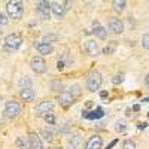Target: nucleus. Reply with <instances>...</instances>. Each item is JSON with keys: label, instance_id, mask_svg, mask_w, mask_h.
<instances>
[{"label": "nucleus", "instance_id": "obj_1", "mask_svg": "<svg viewBox=\"0 0 149 149\" xmlns=\"http://www.w3.org/2000/svg\"><path fill=\"white\" fill-rule=\"evenodd\" d=\"M6 14L9 18L19 19L24 14V3L22 0H9L6 5Z\"/></svg>", "mask_w": 149, "mask_h": 149}, {"label": "nucleus", "instance_id": "obj_2", "mask_svg": "<svg viewBox=\"0 0 149 149\" xmlns=\"http://www.w3.org/2000/svg\"><path fill=\"white\" fill-rule=\"evenodd\" d=\"M22 43V37L18 33H12L5 37V49L6 51H15Z\"/></svg>", "mask_w": 149, "mask_h": 149}, {"label": "nucleus", "instance_id": "obj_3", "mask_svg": "<svg viewBox=\"0 0 149 149\" xmlns=\"http://www.w3.org/2000/svg\"><path fill=\"white\" fill-rule=\"evenodd\" d=\"M102 82H103L102 74L98 72H93L88 76V79H86V88H88V91L94 93V91H97L102 86Z\"/></svg>", "mask_w": 149, "mask_h": 149}, {"label": "nucleus", "instance_id": "obj_4", "mask_svg": "<svg viewBox=\"0 0 149 149\" xmlns=\"http://www.w3.org/2000/svg\"><path fill=\"white\" fill-rule=\"evenodd\" d=\"M36 12H37V15H39L40 19H43V21L49 19V17H51V3L48 0H42V2L37 3Z\"/></svg>", "mask_w": 149, "mask_h": 149}, {"label": "nucleus", "instance_id": "obj_5", "mask_svg": "<svg viewBox=\"0 0 149 149\" xmlns=\"http://www.w3.org/2000/svg\"><path fill=\"white\" fill-rule=\"evenodd\" d=\"M52 107H54V104H52L51 100H43V102H40L39 104L36 106L34 115H36V116H45L48 112L52 110Z\"/></svg>", "mask_w": 149, "mask_h": 149}, {"label": "nucleus", "instance_id": "obj_6", "mask_svg": "<svg viewBox=\"0 0 149 149\" xmlns=\"http://www.w3.org/2000/svg\"><path fill=\"white\" fill-rule=\"evenodd\" d=\"M107 27L109 30L113 33V34H121L124 31V24L119 18H115V17H110L107 19Z\"/></svg>", "mask_w": 149, "mask_h": 149}, {"label": "nucleus", "instance_id": "obj_7", "mask_svg": "<svg viewBox=\"0 0 149 149\" xmlns=\"http://www.w3.org/2000/svg\"><path fill=\"white\" fill-rule=\"evenodd\" d=\"M18 113H19V104L17 103V102H6V104H5V115L8 116V118H15V116H18Z\"/></svg>", "mask_w": 149, "mask_h": 149}, {"label": "nucleus", "instance_id": "obj_8", "mask_svg": "<svg viewBox=\"0 0 149 149\" xmlns=\"http://www.w3.org/2000/svg\"><path fill=\"white\" fill-rule=\"evenodd\" d=\"M30 66H31L33 72H36V73H45L46 72V63L42 57H34L31 60Z\"/></svg>", "mask_w": 149, "mask_h": 149}, {"label": "nucleus", "instance_id": "obj_9", "mask_svg": "<svg viewBox=\"0 0 149 149\" xmlns=\"http://www.w3.org/2000/svg\"><path fill=\"white\" fill-rule=\"evenodd\" d=\"M102 146H103V139L98 134H94L88 139V142L85 145V149H102Z\"/></svg>", "mask_w": 149, "mask_h": 149}, {"label": "nucleus", "instance_id": "obj_10", "mask_svg": "<svg viewBox=\"0 0 149 149\" xmlns=\"http://www.w3.org/2000/svg\"><path fill=\"white\" fill-rule=\"evenodd\" d=\"M74 97L70 91H63L60 94V104L61 106H64V107H69V106H72L73 103H74Z\"/></svg>", "mask_w": 149, "mask_h": 149}, {"label": "nucleus", "instance_id": "obj_11", "mask_svg": "<svg viewBox=\"0 0 149 149\" xmlns=\"http://www.w3.org/2000/svg\"><path fill=\"white\" fill-rule=\"evenodd\" d=\"M85 51L91 57H95V55H98V52H100V48H98V43L94 39H88L85 42Z\"/></svg>", "mask_w": 149, "mask_h": 149}, {"label": "nucleus", "instance_id": "obj_12", "mask_svg": "<svg viewBox=\"0 0 149 149\" xmlns=\"http://www.w3.org/2000/svg\"><path fill=\"white\" fill-rule=\"evenodd\" d=\"M34 46H36V49H37V52L43 54V55H49V54H52V51H54L52 45H51V43H46V42H43V40L34 43Z\"/></svg>", "mask_w": 149, "mask_h": 149}, {"label": "nucleus", "instance_id": "obj_13", "mask_svg": "<svg viewBox=\"0 0 149 149\" xmlns=\"http://www.w3.org/2000/svg\"><path fill=\"white\" fill-rule=\"evenodd\" d=\"M19 97L24 102H33V98H34L33 86H22V88L19 90Z\"/></svg>", "mask_w": 149, "mask_h": 149}, {"label": "nucleus", "instance_id": "obj_14", "mask_svg": "<svg viewBox=\"0 0 149 149\" xmlns=\"http://www.w3.org/2000/svg\"><path fill=\"white\" fill-rule=\"evenodd\" d=\"M51 12L58 19H61L64 17V14H66V8L61 3H58V2H54V3H51Z\"/></svg>", "mask_w": 149, "mask_h": 149}, {"label": "nucleus", "instance_id": "obj_15", "mask_svg": "<svg viewBox=\"0 0 149 149\" xmlns=\"http://www.w3.org/2000/svg\"><path fill=\"white\" fill-rule=\"evenodd\" d=\"M104 115V112H103V109L102 107H97L95 110H93V112H84L82 113V116L84 118H86V119H97V118H102Z\"/></svg>", "mask_w": 149, "mask_h": 149}, {"label": "nucleus", "instance_id": "obj_16", "mask_svg": "<svg viewBox=\"0 0 149 149\" xmlns=\"http://www.w3.org/2000/svg\"><path fill=\"white\" fill-rule=\"evenodd\" d=\"M30 149H43V145H42V139H40V136H37V134H31V137H30Z\"/></svg>", "mask_w": 149, "mask_h": 149}, {"label": "nucleus", "instance_id": "obj_17", "mask_svg": "<svg viewBox=\"0 0 149 149\" xmlns=\"http://www.w3.org/2000/svg\"><path fill=\"white\" fill-rule=\"evenodd\" d=\"M81 146V137L79 136H72L67 140V148L69 149H79Z\"/></svg>", "mask_w": 149, "mask_h": 149}, {"label": "nucleus", "instance_id": "obj_18", "mask_svg": "<svg viewBox=\"0 0 149 149\" xmlns=\"http://www.w3.org/2000/svg\"><path fill=\"white\" fill-rule=\"evenodd\" d=\"M94 34H95L97 37H100V39H104L106 34H107V30H106L104 27H102L98 22H95V24H94Z\"/></svg>", "mask_w": 149, "mask_h": 149}, {"label": "nucleus", "instance_id": "obj_19", "mask_svg": "<svg viewBox=\"0 0 149 149\" xmlns=\"http://www.w3.org/2000/svg\"><path fill=\"white\" fill-rule=\"evenodd\" d=\"M51 127H52V125H49V127H46V128L40 130V136H42V137H43L46 142H51V140H52V136H54V133H52Z\"/></svg>", "mask_w": 149, "mask_h": 149}, {"label": "nucleus", "instance_id": "obj_20", "mask_svg": "<svg viewBox=\"0 0 149 149\" xmlns=\"http://www.w3.org/2000/svg\"><path fill=\"white\" fill-rule=\"evenodd\" d=\"M17 146H18V149H30V140H27L26 137L19 136V137L17 139Z\"/></svg>", "mask_w": 149, "mask_h": 149}, {"label": "nucleus", "instance_id": "obj_21", "mask_svg": "<svg viewBox=\"0 0 149 149\" xmlns=\"http://www.w3.org/2000/svg\"><path fill=\"white\" fill-rule=\"evenodd\" d=\"M125 5H127L125 0H113V2H112V6H113V9L116 12H122L125 9Z\"/></svg>", "mask_w": 149, "mask_h": 149}, {"label": "nucleus", "instance_id": "obj_22", "mask_svg": "<svg viewBox=\"0 0 149 149\" xmlns=\"http://www.w3.org/2000/svg\"><path fill=\"white\" fill-rule=\"evenodd\" d=\"M115 130H116L118 133H124V131L127 130V122L124 121V119L116 121V124H115Z\"/></svg>", "mask_w": 149, "mask_h": 149}, {"label": "nucleus", "instance_id": "obj_23", "mask_svg": "<svg viewBox=\"0 0 149 149\" xmlns=\"http://www.w3.org/2000/svg\"><path fill=\"white\" fill-rule=\"evenodd\" d=\"M43 118H45V121H46L48 125H55V121H57V118H55V115L52 113V112H48V113H46Z\"/></svg>", "mask_w": 149, "mask_h": 149}, {"label": "nucleus", "instance_id": "obj_24", "mask_svg": "<svg viewBox=\"0 0 149 149\" xmlns=\"http://www.w3.org/2000/svg\"><path fill=\"white\" fill-rule=\"evenodd\" d=\"M122 149H136V142L131 140V139L124 140V143H122Z\"/></svg>", "mask_w": 149, "mask_h": 149}, {"label": "nucleus", "instance_id": "obj_25", "mask_svg": "<svg viewBox=\"0 0 149 149\" xmlns=\"http://www.w3.org/2000/svg\"><path fill=\"white\" fill-rule=\"evenodd\" d=\"M18 84H19V86H21V88H22V86H33V84H31L30 78H27V76H24V78H21Z\"/></svg>", "mask_w": 149, "mask_h": 149}, {"label": "nucleus", "instance_id": "obj_26", "mask_svg": "<svg viewBox=\"0 0 149 149\" xmlns=\"http://www.w3.org/2000/svg\"><path fill=\"white\" fill-rule=\"evenodd\" d=\"M142 46L149 51V33H145L142 37Z\"/></svg>", "mask_w": 149, "mask_h": 149}, {"label": "nucleus", "instance_id": "obj_27", "mask_svg": "<svg viewBox=\"0 0 149 149\" xmlns=\"http://www.w3.org/2000/svg\"><path fill=\"white\" fill-rule=\"evenodd\" d=\"M113 51H115V43H109V45L103 49V54H104V55H109V54H113Z\"/></svg>", "mask_w": 149, "mask_h": 149}, {"label": "nucleus", "instance_id": "obj_28", "mask_svg": "<svg viewBox=\"0 0 149 149\" xmlns=\"http://www.w3.org/2000/svg\"><path fill=\"white\" fill-rule=\"evenodd\" d=\"M52 90L58 91V93H63V84H61L60 81H54L52 82Z\"/></svg>", "mask_w": 149, "mask_h": 149}, {"label": "nucleus", "instance_id": "obj_29", "mask_svg": "<svg viewBox=\"0 0 149 149\" xmlns=\"http://www.w3.org/2000/svg\"><path fill=\"white\" fill-rule=\"evenodd\" d=\"M43 42H46V43H52V42H55L57 40V36H54V34H48V36H45L43 39H42Z\"/></svg>", "mask_w": 149, "mask_h": 149}, {"label": "nucleus", "instance_id": "obj_30", "mask_svg": "<svg viewBox=\"0 0 149 149\" xmlns=\"http://www.w3.org/2000/svg\"><path fill=\"white\" fill-rule=\"evenodd\" d=\"M112 82H113V84H122V82H124V74H122V73L115 74L113 79H112Z\"/></svg>", "mask_w": 149, "mask_h": 149}, {"label": "nucleus", "instance_id": "obj_31", "mask_svg": "<svg viewBox=\"0 0 149 149\" xmlns=\"http://www.w3.org/2000/svg\"><path fill=\"white\" fill-rule=\"evenodd\" d=\"M70 93H72L74 97H78V95L81 94V91H79V85H73V86H70Z\"/></svg>", "mask_w": 149, "mask_h": 149}, {"label": "nucleus", "instance_id": "obj_32", "mask_svg": "<svg viewBox=\"0 0 149 149\" xmlns=\"http://www.w3.org/2000/svg\"><path fill=\"white\" fill-rule=\"evenodd\" d=\"M8 24V14H0V26H6Z\"/></svg>", "mask_w": 149, "mask_h": 149}, {"label": "nucleus", "instance_id": "obj_33", "mask_svg": "<svg viewBox=\"0 0 149 149\" xmlns=\"http://www.w3.org/2000/svg\"><path fill=\"white\" fill-rule=\"evenodd\" d=\"M116 143H118V139H115V140H112V142H110V143L107 145V148H106V149H112V148H113V146H115Z\"/></svg>", "mask_w": 149, "mask_h": 149}, {"label": "nucleus", "instance_id": "obj_34", "mask_svg": "<svg viewBox=\"0 0 149 149\" xmlns=\"http://www.w3.org/2000/svg\"><path fill=\"white\" fill-rule=\"evenodd\" d=\"M57 69L61 72V70H64V63H63V61H58V63H57Z\"/></svg>", "mask_w": 149, "mask_h": 149}, {"label": "nucleus", "instance_id": "obj_35", "mask_svg": "<svg viewBox=\"0 0 149 149\" xmlns=\"http://www.w3.org/2000/svg\"><path fill=\"white\" fill-rule=\"evenodd\" d=\"M146 127H148L146 122H139V128H140V130H145Z\"/></svg>", "mask_w": 149, "mask_h": 149}, {"label": "nucleus", "instance_id": "obj_36", "mask_svg": "<svg viewBox=\"0 0 149 149\" xmlns=\"http://www.w3.org/2000/svg\"><path fill=\"white\" fill-rule=\"evenodd\" d=\"M100 97L102 98H106L107 97V91H100Z\"/></svg>", "mask_w": 149, "mask_h": 149}, {"label": "nucleus", "instance_id": "obj_37", "mask_svg": "<svg viewBox=\"0 0 149 149\" xmlns=\"http://www.w3.org/2000/svg\"><path fill=\"white\" fill-rule=\"evenodd\" d=\"M145 84H146V86H148V88H149V74H148V76L145 78Z\"/></svg>", "mask_w": 149, "mask_h": 149}, {"label": "nucleus", "instance_id": "obj_38", "mask_svg": "<svg viewBox=\"0 0 149 149\" xmlns=\"http://www.w3.org/2000/svg\"><path fill=\"white\" fill-rule=\"evenodd\" d=\"M139 109H140V106H139V104H136V106H133V110H134V112H137Z\"/></svg>", "mask_w": 149, "mask_h": 149}, {"label": "nucleus", "instance_id": "obj_39", "mask_svg": "<svg viewBox=\"0 0 149 149\" xmlns=\"http://www.w3.org/2000/svg\"><path fill=\"white\" fill-rule=\"evenodd\" d=\"M143 102H146V103H149V97H145V98H143Z\"/></svg>", "mask_w": 149, "mask_h": 149}, {"label": "nucleus", "instance_id": "obj_40", "mask_svg": "<svg viewBox=\"0 0 149 149\" xmlns=\"http://www.w3.org/2000/svg\"><path fill=\"white\" fill-rule=\"evenodd\" d=\"M0 33H2V30H0Z\"/></svg>", "mask_w": 149, "mask_h": 149}, {"label": "nucleus", "instance_id": "obj_41", "mask_svg": "<svg viewBox=\"0 0 149 149\" xmlns=\"http://www.w3.org/2000/svg\"><path fill=\"white\" fill-rule=\"evenodd\" d=\"M69 2H72V0H69Z\"/></svg>", "mask_w": 149, "mask_h": 149}]
</instances>
